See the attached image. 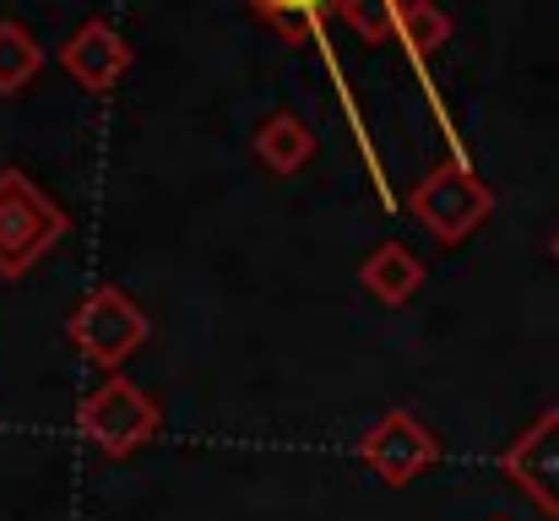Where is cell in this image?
I'll list each match as a JSON object with an SVG mask.
<instances>
[{"mask_svg":"<svg viewBox=\"0 0 559 521\" xmlns=\"http://www.w3.org/2000/svg\"><path fill=\"white\" fill-rule=\"evenodd\" d=\"M71 234V217L55 196H44L22 169H0V277H27L60 239Z\"/></svg>","mask_w":559,"mask_h":521,"instance_id":"1","label":"cell"},{"mask_svg":"<svg viewBox=\"0 0 559 521\" xmlns=\"http://www.w3.org/2000/svg\"><path fill=\"white\" fill-rule=\"evenodd\" d=\"M76 429H82V440H87L98 457L126 462L131 451H142V446L158 440V429H164V407H158L136 380H126V375H104V380L82 396V407H76Z\"/></svg>","mask_w":559,"mask_h":521,"instance_id":"2","label":"cell"},{"mask_svg":"<svg viewBox=\"0 0 559 521\" xmlns=\"http://www.w3.org/2000/svg\"><path fill=\"white\" fill-rule=\"evenodd\" d=\"M407 212H413V223H418L435 245H462V239H473V234L489 223L495 190L467 169L462 158H451V164L429 169L413 185Z\"/></svg>","mask_w":559,"mask_h":521,"instance_id":"3","label":"cell"},{"mask_svg":"<svg viewBox=\"0 0 559 521\" xmlns=\"http://www.w3.org/2000/svg\"><path fill=\"white\" fill-rule=\"evenodd\" d=\"M66 338H71V347H82V358H87L93 369L120 375V364H126L131 353H142V347H147L153 321H147V310H142L126 288L98 283V288L71 310Z\"/></svg>","mask_w":559,"mask_h":521,"instance_id":"4","label":"cell"},{"mask_svg":"<svg viewBox=\"0 0 559 521\" xmlns=\"http://www.w3.org/2000/svg\"><path fill=\"white\" fill-rule=\"evenodd\" d=\"M359 462L380 484L402 489V484H413L418 473H429L440 462V440H435V429L424 418H413L407 407H391L359 435Z\"/></svg>","mask_w":559,"mask_h":521,"instance_id":"5","label":"cell"},{"mask_svg":"<svg viewBox=\"0 0 559 521\" xmlns=\"http://www.w3.org/2000/svg\"><path fill=\"white\" fill-rule=\"evenodd\" d=\"M500 473L544 511L559 521V407H549L544 418H533L500 457Z\"/></svg>","mask_w":559,"mask_h":521,"instance_id":"6","label":"cell"},{"mask_svg":"<svg viewBox=\"0 0 559 521\" xmlns=\"http://www.w3.org/2000/svg\"><path fill=\"white\" fill-rule=\"evenodd\" d=\"M131 44H126V33L115 27V22H104V16H87L71 38H66V49H60V66L71 71V82L76 87H87V93H115L120 87V76L131 71Z\"/></svg>","mask_w":559,"mask_h":521,"instance_id":"7","label":"cell"},{"mask_svg":"<svg viewBox=\"0 0 559 521\" xmlns=\"http://www.w3.org/2000/svg\"><path fill=\"white\" fill-rule=\"evenodd\" d=\"M255 164L266 174H299L310 158H316V131H310V120L305 115H294V109H277V115H266L261 126H255Z\"/></svg>","mask_w":559,"mask_h":521,"instance_id":"8","label":"cell"},{"mask_svg":"<svg viewBox=\"0 0 559 521\" xmlns=\"http://www.w3.org/2000/svg\"><path fill=\"white\" fill-rule=\"evenodd\" d=\"M359 283H365V294H374L385 310H402L418 288H424V261L407 250V245H374L370 261L359 267Z\"/></svg>","mask_w":559,"mask_h":521,"instance_id":"9","label":"cell"},{"mask_svg":"<svg viewBox=\"0 0 559 521\" xmlns=\"http://www.w3.org/2000/svg\"><path fill=\"white\" fill-rule=\"evenodd\" d=\"M38 71H44V44L33 38V27H22L16 16H0V98L22 93Z\"/></svg>","mask_w":559,"mask_h":521,"instance_id":"10","label":"cell"},{"mask_svg":"<svg viewBox=\"0 0 559 521\" xmlns=\"http://www.w3.org/2000/svg\"><path fill=\"white\" fill-rule=\"evenodd\" d=\"M451 33H456V22H451L445 5H435V0H402V27H396V38L407 44L413 60L440 55V49L451 44Z\"/></svg>","mask_w":559,"mask_h":521,"instance_id":"11","label":"cell"},{"mask_svg":"<svg viewBox=\"0 0 559 521\" xmlns=\"http://www.w3.org/2000/svg\"><path fill=\"white\" fill-rule=\"evenodd\" d=\"M261 22H272L283 38H305L326 11H337V0H245Z\"/></svg>","mask_w":559,"mask_h":521,"instance_id":"12","label":"cell"},{"mask_svg":"<svg viewBox=\"0 0 559 521\" xmlns=\"http://www.w3.org/2000/svg\"><path fill=\"white\" fill-rule=\"evenodd\" d=\"M337 16L365 38V44H391L402 27V5L396 0H337Z\"/></svg>","mask_w":559,"mask_h":521,"instance_id":"13","label":"cell"},{"mask_svg":"<svg viewBox=\"0 0 559 521\" xmlns=\"http://www.w3.org/2000/svg\"><path fill=\"white\" fill-rule=\"evenodd\" d=\"M555 261H559V234H555Z\"/></svg>","mask_w":559,"mask_h":521,"instance_id":"14","label":"cell"},{"mask_svg":"<svg viewBox=\"0 0 559 521\" xmlns=\"http://www.w3.org/2000/svg\"><path fill=\"white\" fill-rule=\"evenodd\" d=\"M495 521H506V517H495Z\"/></svg>","mask_w":559,"mask_h":521,"instance_id":"15","label":"cell"}]
</instances>
